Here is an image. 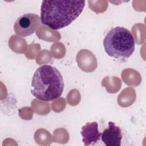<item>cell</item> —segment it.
<instances>
[{"mask_svg":"<svg viewBox=\"0 0 146 146\" xmlns=\"http://www.w3.org/2000/svg\"><path fill=\"white\" fill-rule=\"evenodd\" d=\"M64 88L60 71L51 65H44L35 71L31 82V94L44 101H52L61 96Z\"/></svg>","mask_w":146,"mask_h":146,"instance_id":"cell-2","label":"cell"},{"mask_svg":"<svg viewBox=\"0 0 146 146\" xmlns=\"http://www.w3.org/2000/svg\"><path fill=\"white\" fill-rule=\"evenodd\" d=\"M101 139L107 146L121 145L123 135L120 127L112 121H109L108 127L101 133Z\"/></svg>","mask_w":146,"mask_h":146,"instance_id":"cell-5","label":"cell"},{"mask_svg":"<svg viewBox=\"0 0 146 146\" xmlns=\"http://www.w3.org/2000/svg\"><path fill=\"white\" fill-rule=\"evenodd\" d=\"M80 134L84 145L96 144L100 139L101 133L98 130V124L96 121L88 122L82 127Z\"/></svg>","mask_w":146,"mask_h":146,"instance_id":"cell-6","label":"cell"},{"mask_svg":"<svg viewBox=\"0 0 146 146\" xmlns=\"http://www.w3.org/2000/svg\"><path fill=\"white\" fill-rule=\"evenodd\" d=\"M76 62L80 68L85 72H92L97 67L96 57L88 50H81L77 54Z\"/></svg>","mask_w":146,"mask_h":146,"instance_id":"cell-7","label":"cell"},{"mask_svg":"<svg viewBox=\"0 0 146 146\" xmlns=\"http://www.w3.org/2000/svg\"><path fill=\"white\" fill-rule=\"evenodd\" d=\"M85 3V1H43L41 22L53 30L64 28L80 15Z\"/></svg>","mask_w":146,"mask_h":146,"instance_id":"cell-1","label":"cell"},{"mask_svg":"<svg viewBox=\"0 0 146 146\" xmlns=\"http://www.w3.org/2000/svg\"><path fill=\"white\" fill-rule=\"evenodd\" d=\"M135 40L131 33L123 27L111 29L103 40L106 53L116 59L128 58L135 51Z\"/></svg>","mask_w":146,"mask_h":146,"instance_id":"cell-3","label":"cell"},{"mask_svg":"<svg viewBox=\"0 0 146 146\" xmlns=\"http://www.w3.org/2000/svg\"><path fill=\"white\" fill-rule=\"evenodd\" d=\"M40 25V18L33 13L25 14L15 21L14 25L15 33L20 36H27L33 34Z\"/></svg>","mask_w":146,"mask_h":146,"instance_id":"cell-4","label":"cell"}]
</instances>
